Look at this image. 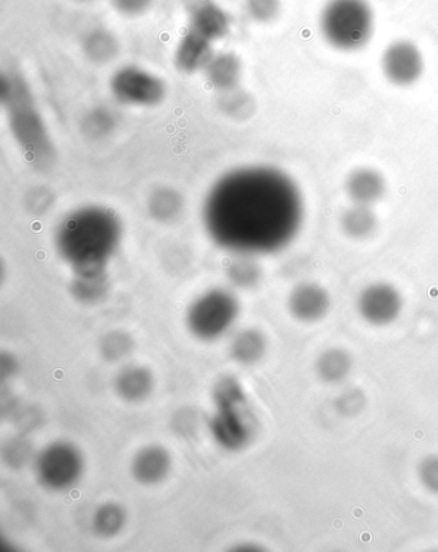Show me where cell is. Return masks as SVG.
<instances>
[{
  "mask_svg": "<svg viewBox=\"0 0 438 552\" xmlns=\"http://www.w3.org/2000/svg\"><path fill=\"white\" fill-rule=\"evenodd\" d=\"M123 239L124 224L119 214L98 204L67 213L54 232L57 253L74 275L107 272Z\"/></svg>",
  "mask_w": 438,
  "mask_h": 552,
  "instance_id": "cell-2",
  "label": "cell"
},
{
  "mask_svg": "<svg viewBox=\"0 0 438 552\" xmlns=\"http://www.w3.org/2000/svg\"><path fill=\"white\" fill-rule=\"evenodd\" d=\"M81 51L92 64L105 66L119 56L120 42L114 31L105 26H97L84 34Z\"/></svg>",
  "mask_w": 438,
  "mask_h": 552,
  "instance_id": "cell-18",
  "label": "cell"
},
{
  "mask_svg": "<svg viewBox=\"0 0 438 552\" xmlns=\"http://www.w3.org/2000/svg\"><path fill=\"white\" fill-rule=\"evenodd\" d=\"M72 2L76 4H90L93 3L94 0H72Z\"/></svg>",
  "mask_w": 438,
  "mask_h": 552,
  "instance_id": "cell-32",
  "label": "cell"
},
{
  "mask_svg": "<svg viewBox=\"0 0 438 552\" xmlns=\"http://www.w3.org/2000/svg\"><path fill=\"white\" fill-rule=\"evenodd\" d=\"M239 302L232 291L216 287L197 296L189 305L185 322L194 338L215 341L227 335L239 317Z\"/></svg>",
  "mask_w": 438,
  "mask_h": 552,
  "instance_id": "cell-6",
  "label": "cell"
},
{
  "mask_svg": "<svg viewBox=\"0 0 438 552\" xmlns=\"http://www.w3.org/2000/svg\"><path fill=\"white\" fill-rule=\"evenodd\" d=\"M268 350V340L257 329H245L237 332L230 343V354L239 365L251 366L260 362Z\"/></svg>",
  "mask_w": 438,
  "mask_h": 552,
  "instance_id": "cell-19",
  "label": "cell"
},
{
  "mask_svg": "<svg viewBox=\"0 0 438 552\" xmlns=\"http://www.w3.org/2000/svg\"><path fill=\"white\" fill-rule=\"evenodd\" d=\"M189 29L210 40L220 42L228 37L233 28V19L225 8L215 0H197L189 8Z\"/></svg>",
  "mask_w": 438,
  "mask_h": 552,
  "instance_id": "cell-12",
  "label": "cell"
},
{
  "mask_svg": "<svg viewBox=\"0 0 438 552\" xmlns=\"http://www.w3.org/2000/svg\"><path fill=\"white\" fill-rule=\"evenodd\" d=\"M219 109L230 119L245 121L254 116L256 102L250 93L237 88L220 94Z\"/></svg>",
  "mask_w": 438,
  "mask_h": 552,
  "instance_id": "cell-26",
  "label": "cell"
},
{
  "mask_svg": "<svg viewBox=\"0 0 438 552\" xmlns=\"http://www.w3.org/2000/svg\"><path fill=\"white\" fill-rule=\"evenodd\" d=\"M305 219L297 183L272 165H245L221 175L207 191L202 223L220 249L268 255L290 246Z\"/></svg>",
  "mask_w": 438,
  "mask_h": 552,
  "instance_id": "cell-1",
  "label": "cell"
},
{
  "mask_svg": "<svg viewBox=\"0 0 438 552\" xmlns=\"http://www.w3.org/2000/svg\"><path fill=\"white\" fill-rule=\"evenodd\" d=\"M108 87L116 102L137 109H153L160 106L167 96L165 80L138 65L119 67L111 75Z\"/></svg>",
  "mask_w": 438,
  "mask_h": 552,
  "instance_id": "cell-7",
  "label": "cell"
},
{
  "mask_svg": "<svg viewBox=\"0 0 438 552\" xmlns=\"http://www.w3.org/2000/svg\"><path fill=\"white\" fill-rule=\"evenodd\" d=\"M171 456L166 448L151 444L137 452L132 462L133 478L143 486H156L171 470Z\"/></svg>",
  "mask_w": 438,
  "mask_h": 552,
  "instance_id": "cell-15",
  "label": "cell"
},
{
  "mask_svg": "<svg viewBox=\"0 0 438 552\" xmlns=\"http://www.w3.org/2000/svg\"><path fill=\"white\" fill-rule=\"evenodd\" d=\"M318 30L333 51L358 53L376 35L377 13L370 0H325L318 15Z\"/></svg>",
  "mask_w": 438,
  "mask_h": 552,
  "instance_id": "cell-4",
  "label": "cell"
},
{
  "mask_svg": "<svg viewBox=\"0 0 438 552\" xmlns=\"http://www.w3.org/2000/svg\"><path fill=\"white\" fill-rule=\"evenodd\" d=\"M288 311L304 323L322 321L331 311L332 299L327 289L316 282H301L288 295Z\"/></svg>",
  "mask_w": 438,
  "mask_h": 552,
  "instance_id": "cell-11",
  "label": "cell"
},
{
  "mask_svg": "<svg viewBox=\"0 0 438 552\" xmlns=\"http://www.w3.org/2000/svg\"><path fill=\"white\" fill-rule=\"evenodd\" d=\"M84 456L74 443L58 441L48 444L35 460V474L44 488L67 491L80 482L84 474Z\"/></svg>",
  "mask_w": 438,
  "mask_h": 552,
  "instance_id": "cell-8",
  "label": "cell"
},
{
  "mask_svg": "<svg viewBox=\"0 0 438 552\" xmlns=\"http://www.w3.org/2000/svg\"><path fill=\"white\" fill-rule=\"evenodd\" d=\"M356 307L360 317L369 325L383 327L391 325L400 317L404 299L394 285L376 282L361 291Z\"/></svg>",
  "mask_w": 438,
  "mask_h": 552,
  "instance_id": "cell-10",
  "label": "cell"
},
{
  "mask_svg": "<svg viewBox=\"0 0 438 552\" xmlns=\"http://www.w3.org/2000/svg\"><path fill=\"white\" fill-rule=\"evenodd\" d=\"M126 524V511L123 506L108 502L101 505L93 516V528L98 536L111 538L123 531Z\"/></svg>",
  "mask_w": 438,
  "mask_h": 552,
  "instance_id": "cell-25",
  "label": "cell"
},
{
  "mask_svg": "<svg viewBox=\"0 0 438 552\" xmlns=\"http://www.w3.org/2000/svg\"><path fill=\"white\" fill-rule=\"evenodd\" d=\"M206 82L214 91L221 93L239 88L242 80L243 65L241 58L234 52H220L212 56L209 65L203 70Z\"/></svg>",
  "mask_w": 438,
  "mask_h": 552,
  "instance_id": "cell-16",
  "label": "cell"
},
{
  "mask_svg": "<svg viewBox=\"0 0 438 552\" xmlns=\"http://www.w3.org/2000/svg\"><path fill=\"white\" fill-rule=\"evenodd\" d=\"M352 366H354V361L347 350L329 348L316 359L315 370L324 383L340 384L349 378Z\"/></svg>",
  "mask_w": 438,
  "mask_h": 552,
  "instance_id": "cell-22",
  "label": "cell"
},
{
  "mask_svg": "<svg viewBox=\"0 0 438 552\" xmlns=\"http://www.w3.org/2000/svg\"><path fill=\"white\" fill-rule=\"evenodd\" d=\"M261 276L263 272L254 255L234 254L227 266L228 280L238 289H252L259 284Z\"/></svg>",
  "mask_w": 438,
  "mask_h": 552,
  "instance_id": "cell-24",
  "label": "cell"
},
{
  "mask_svg": "<svg viewBox=\"0 0 438 552\" xmlns=\"http://www.w3.org/2000/svg\"><path fill=\"white\" fill-rule=\"evenodd\" d=\"M379 66L388 83L396 88H412L423 78L426 57L414 40L400 38L383 49Z\"/></svg>",
  "mask_w": 438,
  "mask_h": 552,
  "instance_id": "cell-9",
  "label": "cell"
},
{
  "mask_svg": "<svg viewBox=\"0 0 438 552\" xmlns=\"http://www.w3.org/2000/svg\"><path fill=\"white\" fill-rule=\"evenodd\" d=\"M155 388V378L147 367L128 366L119 372L115 379L117 396L125 402L146 401Z\"/></svg>",
  "mask_w": 438,
  "mask_h": 552,
  "instance_id": "cell-17",
  "label": "cell"
},
{
  "mask_svg": "<svg viewBox=\"0 0 438 552\" xmlns=\"http://www.w3.org/2000/svg\"><path fill=\"white\" fill-rule=\"evenodd\" d=\"M147 209L156 222L171 223L182 215L184 199L182 194L170 186L155 188L148 196Z\"/></svg>",
  "mask_w": 438,
  "mask_h": 552,
  "instance_id": "cell-21",
  "label": "cell"
},
{
  "mask_svg": "<svg viewBox=\"0 0 438 552\" xmlns=\"http://www.w3.org/2000/svg\"><path fill=\"white\" fill-rule=\"evenodd\" d=\"M210 40L201 37L192 30L180 38L174 52V65L180 73L193 75L203 73L212 56L215 55Z\"/></svg>",
  "mask_w": 438,
  "mask_h": 552,
  "instance_id": "cell-14",
  "label": "cell"
},
{
  "mask_svg": "<svg viewBox=\"0 0 438 552\" xmlns=\"http://www.w3.org/2000/svg\"><path fill=\"white\" fill-rule=\"evenodd\" d=\"M378 217L373 206L352 204L342 213L341 230L352 240H367L378 230Z\"/></svg>",
  "mask_w": 438,
  "mask_h": 552,
  "instance_id": "cell-20",
  "label": "cell"
},
{
  "mask_svg": "<svg viewBox=\"0 0 438 552\" xmlns=\"http://www.w3.org/2000/svg\"><path fill=\"white\" fill-rule=\"evenodd\" d=\"M135 344L132 336L124 331H111L103 336L99 350L107 362H120L133 353Z\"/></svg>",
  "mask_w": 438,
  "mask_h": 552,
  "instance_id": "cell-27",
  "label": "cell"
},
{
  "mask_svg": "<svg viewBox=\"0 0 438 552\" xmlns=\"http://www.w3.org/2000/svg\"><path fill=\"white\" fill-rule=\"evenodd\" d=\"M246 13L256 24L269 25L282 15V0H246Z\"/></svg>",
  "mask_w": 438,
  "mask_h": 552,
  "instance_id": "cell-29",
  "label": "cell"
},
{
  "mask_svg": "<svg viewBox=\"0 0 438 552\" xmlns=\"http://www.w3.org/2000/svg\"><path fill=\"white\" fill-rule=\"evenodd\" d=\"M215 412L210 432L215 442L229 452L242 451L256 433V417L243 387L234 376H223L212 390Z\"/></svg>",
  "mask_w": 438,
  "mask_h": 552,
  "instance_id": "cell-5",
  "label": "cell"
},
{
  "mask_svg": "<svg viewBox=\"0 0 438 552\" xmlns=\"http://www.w3.org/2000/svg\"><path fill=\"white\" fill-rule=\"evenodd\" d=\"M0 92L9 133L26 163L42 172L48 170L56 161V146L29 80L22 71L9 67L3 70Z\"/></svg>",
  "mask_w": 438,
  "mask_h": 552,
  "instance_id": "cell-3",
  "label": "cell"
},
{
  "mask_svg": "<svg viewBox=\"0 0 438 552\" xmlns=\"http://www.w3.org/2000/svg\"><path fill=\"white\" fill-rule=\"evenodd\" d=\"M423 487L438 495V455L427 456L418 469Z\"/></svg>",
  "mask_w": 438,
  "mask_h": 552,
  "instance_id": "cell-31",
  "label": "cell"
},
{
  "mask_svg": "<svg viewBox=\"0 0 438 552\" xmlns=\"http://www.w3.org/2000/svg\"><path fill=\"white\" fill-rule=\"evenodd\" d=\"M345 192L352 204L374 206L386 196L385 175L368 166L356 168L345 179Z\"/></svg>",
  "mask_w": 438,
  "mask_h": 552,
  "instance_id": "cell-13",
  "label": "cell"
},
{
  "mask_svg": "<svg viewBox=\"0 0 438 552\" xmlns=\"http://www.w3.org/2000/svg\"><path fill=\"white\" fill-rule=\"evenodd\" d=\"M110 4L117 15L125 19H138L151 11L155 0H110Z\"/></svg>",
  "mask_w": 438,
  "mask_h": 552,
  "instance_id": "cell-30",
  "label": "cell"
},
{
  "mask_svg": "<svg viewBox=\"0 0 438 552\" xmlns=\"http://www.w3.org/2000/svg\"><path fill=\"white\" fill-rule=\"evenodd\" d=\"M110 289V278L107 272L75 275L70 284L72 298L85 305L102 303L110 293Z\"/></svg>",
  "mask_w": 438,
  "mask_h": 552,
  "instance_id": "cell-23",
  "label": "cell"
},
{
  "mask_svg": "<svg viewBox=\"0 0 438 552\" xmlns=\"http://www.w3.org/2000/svg\"><path fill=\"white\" fill-rule=\"evenodd\" d=\"M116 125V115L107 107H96V109L90 110L83 119L84 133L93 139L110 136Z\"/></svg>",
  "mask_w": 438,
  "mask_h": 552,
  "instance_id": "cell-28",
  "label": "cell"
}]
</instances>
